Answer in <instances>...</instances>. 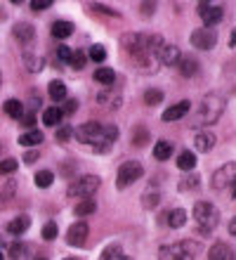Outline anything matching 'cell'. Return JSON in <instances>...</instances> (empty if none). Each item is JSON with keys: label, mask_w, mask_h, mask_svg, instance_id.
Segmentation results:
<instances>
[{"label": "cell", "mask_w": 236, "mask_h": 260, "mask_svg": "<svg viewBox=\"0 0 236 260\" xmlns=\"http://www.w3.org/2000/svg\"><path fill=\"white\" fill-rule=\"evenodd\" d=\"M121 45L132 57V64L140 71H154L158 50L165 45V41L158 34H125L121 38Z\"/></svg>", "instance_id": "cell-1"}, {"label": "cell", "mask_w": 236, "mask_h": 260, "mask_svg": "<svg viewBox=\"0 0 236 260\" xmlns=\"http://www.w3.org/2000/svg\"><path fill=\"white\" fill-rule=\"evenodd\" d=\"M74 137L81 144H90L97 154L109 151V147L118 140V128L111 123H97V121H88V123L74 128Z\"/></svg>", "instance_id": "cell-2"}, {"label": "cell", "mask_w": 236, "mask_h": 260, "mask_svg": "<svg viewBox=\"0 0 236 260\" xmlns=\"http://www.w3.org/2000/svg\"><path fill=\"white\" fill-rule=\"evenodd\" d=\"M222 111H224L222 97H220V95H206L201 100V104H198V109H196L191 125H194V128H201V125L217 123V121H220V116H222Z\"/></svg>", "instance_id": "cell-3"}, {"label": "cell", "mask_w": 236, "mask_h": 260, "mask_svg": "<svg viewBox=\"0 0 236 260\" xmlns=\"http://www.w3.org/2000/svg\"><path fill=\"white\" fill-rule=\"evenodd\" d=\"M201 253V244L194 239H182L158 248V260H196Z\"/></svg>", "instance_id": "cell-4"}, {"label": "cell", "mask_w": 236, "mask_h": 260, "mask_svg": "<svg viewBox=\"0 0 236 260\" xmlns=\"http://www.w3.org/2000/svg\"><path fill=\"white\" fill-rule=\"evenodd\" d=\"M194 220L198 230L201 232H213L220 222V211H217L215 204H210V201H198L194 206Z\"/></svg>", "instance_id": "cell-5"}, {"label": "cell", "mask_w": 236, "mask_h": 260, "mask_svg": "<svg viewBox=\"0 0 236 260\" xmlns=\"http://www.w3.org/2000/svg\"><path fill=\"white\" fill-rule=\"evenodd\" d=\"M213 189L227 192L231 199H236V164H224L213 173Z\"/></svg>", "instance_id": "cell-6"}, {"label": "cell", "mask_w": 236, "mask_h": 260, "mask_svg": "<svg viewBox=\"0 0 236 260\" xmlns=\"http://www.w3.org/2000/svg\"><path fill=\"white\" fill-rule=\"evenodd\" d=\"M102 180L97 178V175H83V178H76L71 185H69L66 194L69 197H78V199H90L97 189H99Z\"/></svg>", "instance_id": "cell-7"}, {"label": "cell", "mask_w": 236, "mask_h": 260, "mask_svg": "<svg viewBox=\"0 0 236 260\" xmlns=\"http://www.w3.org/2000/svg\"><path fill=\"white\" fill-rule=\"evenodd\" d=\"M142 175H144V168H142L140 161H125V164H121L118 173H116V187L125 189V187L135 185Z\"/></svg>", "instance_id": "cell-8"}, {"label": "cell", "mask_w": 236, "mask_h": 260, "mask_svg": "<svg viewBox=\"0 0 236 260\" xmlns=\"http://www.w3.org/2000/svg\"><path fill=\"white\" fill-rule=\"evenodd\" d=\"M198 17L203 19L206 28L220 24L224 17V7L222 5H213V3H198Z\"/></svg>", "instance_id": "cell-9"}, {"label": "cell", "mask_w": 236, "mask_h": 260, "mask_svg": "<svg viewBox=\"0 0 236 260\" xmlns=\"http://www.w3.org/2000/svg\"><path fill=\"white\" fill-rule=\"evenodd\" d=\"M217 43V34L213 31V28H196V31H191V45H194L196 50H213Z\"/></svg>", "instance_id": "cell-10"}, {"label": "cell", "mask_w": 236, "mask_h": 260, "mask_svg": "<svg viewBox=\"0 0 236 260\" xmlns=\"http://www.w3.org/2000/svg\"><path fill=\"white\" fill-rule=\"evenodd\" d=\"M88 234H90L88 222L78 220V222H74V225L69 227V232H66V244H69V246H83V244L88 241Z\"/></svg>", "instance_id": "cell-11"}, {"label": "cell", "mask_w": 236, "mask_h": 260, "mask_svg": "<svg viewBox=\"0 0 236 260\" xmlns=\"http://www.w3.org/2000/svg\"><path fill=\"white\" fill-rule=\"evenodd\" d=\"M180 59H182V52H180V48H177V45L165 43V45L158 50V62L165 64V67H177V64H180Z\"/></svg>", "instance_id": "cell-12"}, {"label": "cell", "mask_w": 236, "mask_h": 260, "mask_svg": "<svg viewBox=\"0 0 236 260\" xmlns=\"http://www.w3.org/2000/svg\"><path fill=\"white\" fill-rule=\"evenodd\" d=\"M189 109H191V104H189V100H182V102H177V104H170L168 109L163 111V121H165V123L180 121V118H184V116L189 114Z\"/></svg>", "instance_id": "cell-13"}, {"label": "cell", "mask_w": 236, "mask_h": 260, "mask_svg": "<svg viewBox=\"0 0 236 260\" xmlns=\"http://www.w3.org/2000/svg\"><path fill=\"white\" fill-rule=\"evenodd\" d=\"M12 34L14 38L21 43V45H31L36 38V28L28 24V21H19V24H14L12 26Z\"/></svg>", "instance_id": "cell-14"}, {"label": "cell", "mask_w": 236, "mask_h": 260, "mask_svg": "<svg viewBox=\"0 0 236 260\" xmlns=\"http://www.w3.org/2000/svg\"><path fill=\"white\" fill-rule=\"evenodd\" d=\"M208 260H236V253H234V248H231L229 244L217 241V244H213V246H210Z\"/></svg>", "instance_id": "cell-15"}, {"label": "cell", "mask_w": 236, "mask_h": 260, "mask_svg": "<svg viewBox=\"0 0 236 260\" xmlns=\"http://www.w3.org/2000/svg\"><path fill=\"white\" fill-rule=\"evenodd\" d=\"M194 147H196V151H210L215 147V135L210 130H198L194 137Z\"/></svg>", "instance_id": "cell-16"}, {"label": "cell", "mask_w": 236, "mask_h": 260, "mask_svg": "<svg viewBox=\"0 0 236 260\" xmlns=\"http://www.w3.org/2000/svg\"><path fill=\"white\" fill-rule=\"evenodd\" d=\"M31 227V218L28 215H17L14 220H10L7 222V234H14V237H19V234H24Z\"/></svg>", "instance_id": "cell-17"}, {"label": "cell", "mask_w": 236, "mask_h": 260, "mask_svg": "<svg viewBox=\"0 0 236 260\" xmlns=\"http://www.w3.org/2000/svg\"><path fill=\"white\" fill-rule=\"evenodd\" d=\"M31 251H33V248L28 246V244H24V241H14L12 246H10V258L12 260H33L31 258Z\"/></svg>", "instance_id": "cell-18"}, {"label": "cell", "mask_w": 236, "mask_h": 260, "mask_svg": "<svg viewBox=\"0 0 236 260\" xmlns=\"http://www.w3.org/2000/svg\"><path fill=\"white\" fill-rule=\"evenodd\" d=\"M177 69H180V74L184 76V78H191V76L198 74V62H196L194 57H184L180 59V64H177Z\"/></svg>", "instance_id": "cell-19"}, {"label": "cell", "mask_w": 236, "mask_h": 260, "mask_svg": "<svg viewBox=\"0 0 236 260\" xmlns=\"http://www.w3.org/2000/svg\"><path fill=\"white\" fill-rule=\"evenodd\" d=\"M14 192H17V185H14V180H10V182H5V185L0 187V211L12 204Z\"/></svg>", "instance_id": "cell-20"}, {"label": "cell", "mask_w": 236, "mask_h": 260, "mask_svg": "<svg viewBox=\"0 0 236 260\" xmlns=\"http://www.w3.org/2000/svg\"><path fill=\"white\" fill-rule=\"evenodd\" d=\"M43 140H45V137H43V133H41V130H36V128L33 130H26L24 135H19V144H21V147H38Z\"/></svg>", "instance_id": "cell-21"}, {"label": "cell", "mask_w": 236, "mask_h": 260, "mask_svg": "<svg viewBox=\"0 0 236 260\" xmlns=\"http://www.w3.org/2000/svg\"><path fill=\"white\" fill-rule=\"evenodd\" d=\"M74 34V24L71 21H54L52 24V36L57 38V41H64V38H69V36Z\"/></svg>", "instance_id": "cell-22"}, {"label": "cell", "mask_w": 236, "mask_h": 260, "mask_svg": "<svg viewBox=\"0 0 236 260\" xmlns=\"http://www.w3.org/2000/svg\"><path fill=\"white\" fill-rule=\"evenodd\" d=\"M94 83H102L104 88H111L116 83V74H114V69H107V67H102L94 71Z\"/></svg>", "instance_id": "cell-23"}, {"label": "cell", "mask_w": 236, "mask_h": 260, "mask_svg": "<svg viewBox=\"0 0 236 260\" xmlns=\"http://www.w3.org/2000/svg\"><path fill=\"white\" fill-rule=\"evenodd\" d=\"M61 118H64V114H61L59 107H50V109L43 111V123H45L47 128H54V125H59Z\"/></svg>", "instance_id": "cell-24"}, {"label": "cell", "mask_w": 236, "mask_h": 260, "mask_svg": "<svg viewBox=\"0 0 236 260\" xmlns=\"http://www.w3.org/2000/svg\"><path fill=\"white\" fill-rule=\"evenodd\" d=\"M97 102L102 104V107H104V109H118V107H121V95H118V92H99V95H97Z\"/></svg>", "instance_id": "cell-25"}, {"label": "cell", "mask_w": 236, "mask_h": 260, "mask_svg": "<svg viewBox=\"0 0 236 260\" xmlns=\"http://www.w3.org/2000/svg\"><path fill=\"white\" fill-rule=\"evenodd\" d=\"M177 168H180V171H194L196 168V154L194 151L184 149L182 154L177 156Z\"/></svg>", "instance_id": "cell-26"}, {"label": "cell", "mask_w": 236, "mask_h": 260, "mask_svg": "<svg viewBox=\"0 0 236 260\" xmlns=\"http://www.w3.org/2000/svg\"><path fill=\"white\" fill-rule=\"evenodd\" d=\"M94 211H97L94 199H81V201L76 204V208H74V213L76 215H81V218H85V215H94Z\"/></svg>", "instance_id": "cell-27"}, {"label": "cell", "mask_w": 236, "mask_h": 260, "mask_svg": "<svg viewBox=\"0 0 236 260\" xmlns=\"http://www.w3.org/2000/svg\"><path fill=\"white\" fill-rule=\"evenodd\" d=\"M165 222H168L173 230H177V227H182L184 222H187V211L184 208H173V211L168 213V218H165Z\"/></svg>", "instance_id": "cell-28"}, {"label": "cell", "mask_w": 236, "mask_h": 260, "mask_svg": "<svg viewBox=\"0 0 236 260\" xmlns=\"http://www.w3.org/2000/svg\"><path fill=\"white\" fill-rule=\"evenodd\" d=\"M170 154H173V144H170L168 140H158V142L154 144V158H158V161H168Z\"/></svg>", "instance_id": "cell-29"}, {"label": "cell", "mask_w": 236, "mask_h": 260, "mask_svg": "<svg viewBox=\"0 0 236 260\" xmlns=\"http://www.w3.org/2000/svg\"><path fill=\"white\" fill-rule=\"evenodd\" d=\"M47 92H50V97H52L54 102H64V100H66V85L61 81L50 83V85H47Z\"/></svg>", "instance_id": "cell-30"}, {"label": "cell", "mask_w": 236, "mask_h": 260, "mask_svg": "<svg viewBox=\"0 0 236 260\" xmlns=\"http://www.w3.org/2000/svg\"><path fill=\"white\" fill-rule=\"evenodd\" d=\"M147 140H151V137H149V130L144 128V125H135L132 133H130V142L135 144V147H144Z\"/></svg>", "instance_id": "cell-31"}, {"label": "cell", "mask_w": 236, "mask_h": 260, "mask_svg": "<svg viewBox=\"0 0 236 260\" xmlns=\"http://www.w3.org/2000/svg\"><path fill=\"white\" fill-rule=\"evenodd\" d=\"M3 109H5L7 116L17 118V121H19V118L24 116V104H21L19 100H7V102L3 104Z\"/></svg>", "instance_id": "cell-32"}, {"label": "cell", "mask_w": 236, "mask_h": 260, "mask_svg": "<svg viewBox=\"0 0 236 260\" xmlns=\"http://www.w3.org/2000/svg\"><path fill=\"white\" fill-rule=\"evenodd\" d=\"M102 260H132L128 253H123V248L118 246V244H114V246H109L104 253H102Z\"/></svg>", "instance_id": "cell-33"}, {"label": "cell", "mask_w": 236, "mask_h": 260, "mask_svg": "<svg viewBox=\"0 0 236 260\" xmlns=\"http://www.w3.org/2000/svg\"><path fill=\"white\" fill-rule=\"evenodd\" d=\"M33 182H36V187L45 189V187H50L54 182V173L52 171H38L33 175Z\"/></svg>", "instance_id": "cell-34"}, {"label": "cell", "mask_w": 236, "mask_h": 260, "mask_svg": "<svg viewBox=\"0 0 236 260\" xmlns=\"http://www.w3.org/2000/svg\"><path fill=\"white\" fill-rule=\"evenodd\" d=\"M163 102V92L158 88H149L147 92H144V104L147 107H156V104Z\"/></svg>", "instance_id": "cell-35"}, {"label": "cell", "mask_w": 236, "mask_h": 260, "mask_svg": "<svg viewBox=\"0 0 236 260\" xmlns=\"http://www.w3.org/2000/svg\"><path fill=\"white\" fill-rule=\"evenodd\" d=\"M85 62H88V55L83 52V50H76V52H71V59H69V67L76 69V71H81L83 67H85Z\"/></svg>", "instance_id": "cell-36"}, {"label": "cell", "mask_w": 236, "mask_h": 260, "mask_svg": "<svg viewBox=\"0 0 236 260\" xmlns=\"http://www.w3.org/2000/svg\"><path fill=\"white\" fill-rule=\"evenodd\" d=\"M158 201H161L158 189H147V192H144V199H142V206H144V208H156Z\"/></svg>", "instance_id": "cell-37"}, {"label": "cell", "mask_w": 236, "mask_h": 260, "mask_svg": "<svg viewBox=\"0 0 236 260\" xmlns=\"http://www.w3.org/2000/svg\"><path fill=\"white\" fill-rule=\"evenodd\" d=\"M24 64H26V69L31 71V74H38V71H43V59L36 55H24Z\"/></svg>", "instance_id": "cell-38"}, {"label": "cell", "mask_w": 236, "mask_h": 260, "mask_svg": "<svg viewBox=\"0 0 236 260\" xmlns=\"http://www.w3.org/2000/svg\"><path fill=\"white\" fill-rule=\"evenodd\" d=\"M71 137H74V128H71V125H59V128H57V133H54V140H57V142H61V144H66Z\"/></svg>", "instance_id": "cell-39"}, {"label": "cell", "mask_w": 236, "mask_h": 260, "mask_svg": "<svg viewBox=\"0 0 236 260\" xmlns=\"http://www.w3.org/2000/svg\"><path fill=\"white\" fill-rule=\"evenodd\" d=\"M17 158H3L0 161V178H5V175H12L17 171Z\"/></svg>", "instance_id": "cell-40"}, {"label": "cell", "mask_w": 236, "mask_h": 260, "mask_svg": "<svg viewBox=\"0 0 236 260\" xmlns=\"http://www.w3.org/2000/svg\"><path fill=\"white\" fill-rule=\"evenodd\" d=\"M198 185H201L198 175H187V178L180 180V192H187V189H196Z\"/></svg>", "instance_id": "cell-41"}, {"label": "cell", "mask_w": 236, "mask_h": 260, "mask_svg": "<svg viewBox=\"0 0 236 260\" xmlns=\"http://www.w3.org/2000/svg\"><path fill=\"white\" fill-rule=\"evenodd\" d=\"M71 52H74V50H69L66 45H57V50H54V59H57L59 64H69Z\"/></svg>", "instance_id": "cell-42"}, {"label": "cell", "mask_w": 236, "mask_h": 260, "mask_svg": "<svg viewBox=\"0 0 236 260\" xmlns=\"http://www.w3.org/2000/svg\"><path fill=\"white\" fill-rule=\"evenodd\" d=\"M88 55H90V59H92V62L102 64L104 59H107V50H104V45H92Z\"/></svg>", "instance_id": "cell-43"}, {"label": "cell", "mask_w": 236, "mask_h": 260, "mask_svg": "<svg viewBox=\"0 0 236 260\" xmlns=\"http://www.w3.org/2000/svg\"><path fill=\"white\" fill-rule=\"evenodd\" d=\"M43 239L45 241H52V239H57V234H59V230H57V222H47L45 227H43Z\"/></svg>", "instance_id": "cell-44"}, {"label": "cell", "mask_w": 236, "mask_h": 260, "mask_svg": "<svg viewBox=\"0 0 236 260\" xmlns=\"http://www.w3.org/2000/svg\"><path fill=\"white\" fill-rule=\"evenodd\" d=\"M76 111H78V100H64V107H61V114L64 116H74Z\"/></svg>", "instance_id": "cell-45"}, {"label": "cell", "mask_w": 236, "mask_h": 260, "mask_svg": "<svg viewBox=\"0 0 236 260\" xmlns=\"http://www.w3.org/2000/svg\"><path fill=\"white\" fill-rule=\"evenodd\" d=\"M94 10V12H99V14H107V17H118V12H116V10H109L107 5H102V3H92V5H90Z\"/></svg>", "instance_id": "cell-46"}, {"label": "cell", "mask_w": 236, "mask_h": 260, "mask_svg": "<svg viewBox=\"0 0 236 260\" xmlns=\"http://www.w3.org/2000/svg\"><path fill=\"white\" fill-rule=\"evenodd\" d=\"M19 123L24 125V128L33 130V125H36V114H33V111H28V114H24V116L19 118Z\"/></svg>", "instance_id": "cell-47"}, {"label": "cell", "mask_w": 236, "mask_h": 260, "mask_svg": "<svg viewBox=\"0 0 236 260\" xmlns=\"http://www.w3.org/2000/svg\"><path fill=\"white\" fill-rule=\"evenodd\" d=\"M31 7H33L36 12H43V10H47V7H52V0H33Z\"/></svg>", "instance_id": "cell-48"}, {"label": "cell", "mask_w": 236, "mask_h": 260, "mask_svg": "<svg viewBox=\"0 0 236 260\" xmlns=\"http://www.w3.org/2000/svg\"><path fill=\"white\" fill-rule=\"evenodd\" d=\"M142 14H144V17H149V14H154L156 12V3H142Z\"/></svg>", "instance_id": "cell-49"}, {"label": "cell", "mask_w": 236, "mask_h": 260, "mask_svg": "<svg viewBox=\"0 0 236 260\" xmlns=\"http://www.w3.org/2000/svg\"><path fill=\"white\" fill-rule=\"evenodd\" d=\"M38 158H41V156H38V151H33V149H31V151H26V154H24V164H28V166H31V164H36Z\"/></svg>", "instance_id": "cell-50"}, {"label": "cell", "mask_w": 236, "mask_h": 260, "mask_svg": "<svg viewBox=\"0 0 236 260\" xmlns=\"http://www.w3.org/2000/svg\"><path fill=\"white\" fill-rule=\"evenodd\" d=\"M229 234H234V237H236V215L229 220Z\"/></svg>", "instance_id": "cell-51"}, {"label": "cell", "mask_w": 236, "mask_h": 260, "mask_svg": "<svg viewBox=\"0 0 236 260\" xmlns=\"http://www.w3.org/2000/svg\"><path fill=\"white\" fill-rule=\"evenodd\" d=\"M229 43H231V48H236V28L231 31V38H229Z\"/></svg>", "instance_id": "cell-52"}, {"label": "cell", "mask_w": 236, "mask_h": 260, "mask_svg": "<svg viewBox=\"0 0 236 260\" xmlns=\"http://www.w3.org/2000/svg\"><path fill=\"white\" fill-rule=\"evenodd\" d=\"M0 85H3V74H0Z\"/></svg>", "instance_id": "cell-53"}, {"label": "cell", "mask_w": 236, "mask_h": 260, "mask_svg": "<svg viewBox=\"0 0 236 260\" xmlns=\"http://www.w3.org/2000/svg\"><path fill=\"white\" fill-rule=\"evenodd\" d=\"M33 260H45V258H33Z\"/></svg>", "instance_id": "cell-54"}, {"label": "cell", "mask_w": 236, "mask_h": 260, "mask_svg": "<svg viewBox=\"0 0 236 260\" xmlns=\"http://www.w3.org/2000/svg\"><path fill=\"white\" fill-rule=\"evenodd\" d=\"M64 260H76V258H64Z\"/></svg>", "instance_id": "cell-55"}, {"label": "cell", "mask_w": 236, "mask_h": 260, "mask_svg": "<svg viewBox=\"0 0 236 260\" xmlns=\"http://www.w3.org/2000/svg\"><path fill=\"white\" fill-rule=\"evenodd\" d=\"M0 260H5V258H3V253H0Z\"/></svg>", "instance_id": "cell-56"}]
</instances>
